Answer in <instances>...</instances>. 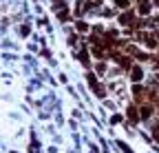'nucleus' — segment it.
<instances>
[{
    "label": "nucleus",
    "mask_w": 159,
    "mask_h": 153,
    "mask_svg": "<svg viewBox=\"0 0 159 153\" xmlns=\"http://www.w3.org/2000/svg\"><path fill=\"white\" fill-rule=\"evenodd\" d=\"M130 75H133V80H139V78H142V69H139V67H135Z\"/></svg>",
    "instance_id": "nucleus-1"
},
{
    "label": "nucleus",
    "mask_w": 159,
    "mask_h": 153,
    "mask_svg": "<svg viewBox=\"0 0 159 153\" xmlns=\"http://www.w3.org/2000/svg\"><path fill=\"white\" fill-rule=\"evenodd\" d=\"M128 118H130L133 122H137V111H135V107H130V109H128Z\"/></svg>",
    "instance_id": "nucleus-2"
},
{
    "label": "nucleus",
    "mask_w": 159,
    "mask_h": 153,
    "mask_svg": "<svg viewBox=\"0 0 159 153\" xmlns=\"http://www.w3.org/2000/svg\"><path fill=\"white\" fill-rule=\"evenodd\" d=\"M139 9L144 13H148V0H139Z\"/></svg>",
    "instance_id": "nucleus-3"
},
{
    "label": "nucleus",
    "mask_w": 159,
    "mask_h": 153,
    "mask_svg": "<svg viewBox=\"0 0 159 153\" xmlns=\"http://www.w3.org/2000/svg\"><path fill=\"white\" fill-rule=\"evenodd\" d=\"M117 7H128V0H117Z\"/></svg>",
    "instance_id": "nucleus-4"
},
{
    "label": "nucleus",
    "mask_w": 159,
    "mask_h": 153,
    "mask_svg": "<svg viewBox=\"0 0 159 153\" xmlns=\"http://www.w3.org/2000/svg\"><path fill=\"white\" fill-rule=\"evenodd\" d=\"M155 5H159V0H155Z\"/></svg>",
    "instance_id": "nucleus-5"
}]
</instances>
